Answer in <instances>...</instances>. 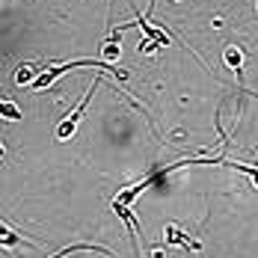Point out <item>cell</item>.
I'll return each instance as SVG.
<instances>
[{"mask_svg": "<svg viewBox=\"0 0 258 258\" xmlns=\"http://www.w3.org/2000/svg\"><path fill=\"white\" fill-rule=\"evenodd\" d=\"M101 86V75L98 78H92V83H89V89H86V95H83V101L56 125V140H72L75 137V131H78V125H80V119H83V113H86V104L92 101V95H95V89Z\"/></svg>", "mask_w": 258, "mask_h": 258, "instance_id": "cell-1", "label": "cell"}, {"mask_svg": "<svg viewBox=\"0 0 258 258\" xmlns=\"http://www.w3.org/2000/svg\"><path fill=\"white\" fill-rule=\"evenodd\" d=\"M163 240H166V243H172V246H190L193 252H196V249H202V243H199V240H193L187 232H181L178 226H166V229H163Z\"/></svg>", "mask_w": 258, "mask_h": 258, "instance_id": "cell-2", "label": "cell"}, {"mask_svg": "<svg viewBox=\"0 0 258 258\" xmlns=\"http://www.w3.org/2000/svg\"><path fill=\"white\" fill-rule=\"evenodd\" d=\"M21 240H24V234L15 232V229H9V226L0 220V246H3V249H15Z\"/></svg>", "mask_w": 258, "mask_h": 258, "instance_id": "cell-3", "label": "cell"}, {"mask_svg": "<svg viewBox=\"0 0 258 258\" xmlns=\"http://www.w3.org/2000/svg\"><path fill=\"white\" fill-rule=\"evenodd\" d=\"M223 59H226V66L234 69V72H240V69H243V51H240V48H234V45H229V48L223 51Z\"/></svg>", "mask_w": 258, "mask_h": 258, "instance_id": "cell-4", "label": "cell"}, {"mask_svg": "<svg viewBox=\"0 0 258 258\" xmlns=\"http://www.w3.org/2000/svg\"><path fill=\"white\" fill-rule=\"evenodd\" d=\"M0 119H6V122H21V110L9 101V98H3V95H0Z\"/></svg>", "mask_w": 258, "mask_h": 258, "instance_id": "cell-5", "label": "cell"}, {"mask_svg": "<svg viewBox=\"0 0 258 258\" xmlns=\"http://www.w3.org/2000/svg\"><path fill=\"white\" fill-rule=\"evenodd\" d=\"M119 53H122L119 36H113L110 42H104V48H101V59H104V62H116V59H119Z\"/></svg>", "mask_w": 258, "mask_h": 258, "instance_id": "cell-6", "label": "cell"}, {"mask_svg": "<svg viewBox=\"0 0 258 258\" xmlns=\"http://www.w3.org/2000/svg\"><path fill=\"white\" fill-rule=\"evenodd\" d=\"M39 75H42V72H36L33 66H18V72H15V83H18V86H27V83L33 86V80L39 78Z\"/></svg>", "mask_w": 258, "mask_h": 258, "instance_id": "cell-7", "label": "cell"}, {"mask_svg": "<svg viewBox=\"0 0 258 258\" xmlns=\"http://www.w3.org/2000/svg\"><path fill=\"white\" fill-rule=\"evenodd\" d=\"M229 166H232V169H237V172H243V175H246V178L258 187V166H252V163H240V160H229Z\"/></svg>", "mask_w": 258, "mask_h": 258, "instance_id": "cell-8", "label": "cell"}, {"mask_svg": "<svg viewBox=\"0 0 258 258\" xmlns=\"http://www.w3.org/2000/svg\"><path fill=\"white\" fill-rule=\"evenodd\" d=\"M0 157H3V146H0Z\"/></svg>", "mask_w": 258, "mask_h": 258, "instance_id": "cell-9", "label": "cell"}, {"mask_svg": "<svg viewBox=\"0 0 258 258\" xmlns=\"http://www.w3.org/2000/svg\"><path fill=\"white\" fill-rule=\"evenodd\" d=\"M249 95H255V98H258V92H249Z\"/></svg>", "mask_w": 258, "mask_h": 258, "instance_id": "cell-10", "label": "cell"}, {"mask_svg": "<svg viewBox=\"0 0 258 258\" xmlns=\"http://www.w3.org/2000/svg\"><path fill=\"white\" fill-rule=\"evenodd\" d=\"M255 9H258V0H255Z\"/></svg>", "mask_w": 258, "mask_h": 258, "instance_id": "cell-11", "label": "cell"}]
</instances>
